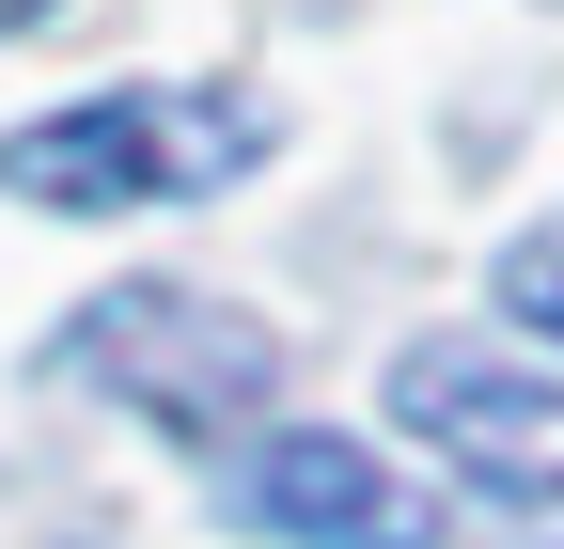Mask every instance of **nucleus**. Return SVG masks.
Listing matches in <instances>:
<instances>
[{
    "label": "nucleus",
    "instance_id": "nucleus-1",
    "mask_svg": "<svg viewBox=\"0 0 564 549\" xmlns=\"http://www.w3.org/2000/svg\"><path fill=\"white\" fill-rule=\"evenodd\" d=\"M63 377H95L110 408H141L173 440H251L282 392V330H251L236 299H188V283H110L63 330Z\"/></svg>",
    "mask_w": 564,
    "mask_h": 549
},
{
    "label": "nucleus",
    "instance_id": "nucleus-2",
    "mask_svg": "<svg viewBox=\"0 0 564 549\" xmlns=\"http://www.w3.org/2000/svg\"><path fill=\"white\" fill-rule=\"evenodd\" d=\"M267 158V110L251 95H95V110H47L0 142V189L17 204H63V220H95V204H188Z\"/></svg>",
    "mask_w": 564,
    "mask_h": 549
},
{
    "label": "nucleus",
    "instance_id": "nucleus-3",
    "mask_svg": "<svg viewBox=\"0 0 564 549\" xmlns=\"http://www.w3.org/2000/svg\"><path fill=\"white\" fill-rule=\"evenodd\" d=\"M392 424L440 440V471L502 518H564V377H518L502 346H408Z\"/></svg>",
    "mask_w": 564,
    "mask_h": 549
},
{
    "label": "nucleus",
    "instance_id": "nucleus-4",
    "mask_svg": "<svg viewBox=\"0 0 564 549\" xmlns=\"http://www.w3.org/2000/svg\"><path fill=\"white\" fill-rule=\"evenodd\" d=\"M220 503L251 534H299V549H440V503L408 487V471L377 440H345V424H282L220 471Z\"/></svg>",
    "mask_w": 564,
    "mask_h": 549
},
{
    "label": "nucleus",
    "instance_id": "nucleus-5",
    "mask_svg": "<svg viewBox=\"0 0 564 549\" xmlns=\"http://www.w3.org/2000/svg\"><path fill=\"white\" fill-rule=\"evenodd\" d=\"M486 299H502L518 330H549V346H564V220H533V236L502 251V283H486Z\"/></svg>",
    "mask_w": 564,
    "mask_h": 549
},
{
    "label": "nucleus",
    "instance_id": "nucleus-6",
    "mask_svg": "<svg viewBox=\"0 0 564 549\" xmlns=\"http://www.w3.org/2000/svg\"><path fill=\"white\" fill-rule=\"evenodd\" d=\"M32 17H47V0H0V32H32Z\"/></svg>",
    "mask_w": 564,
    "mask_h": 549
}]
</instances>
